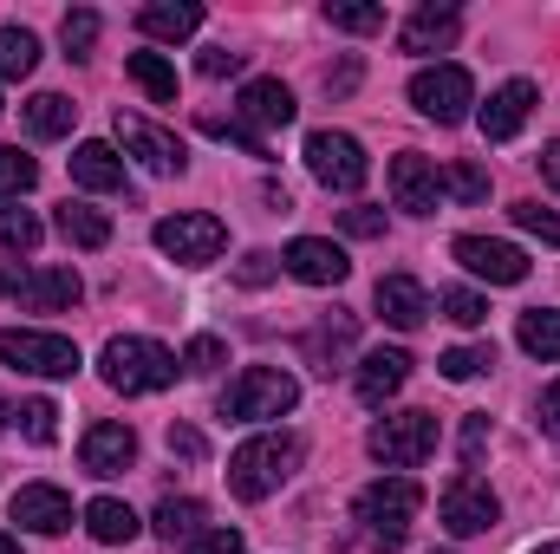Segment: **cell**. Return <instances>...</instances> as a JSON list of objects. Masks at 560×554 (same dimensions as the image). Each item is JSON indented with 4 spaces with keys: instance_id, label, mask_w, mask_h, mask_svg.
<instances>
[{
    "instance_id": "6da1fadb",
    "label": "cell",
    "mask_w": 560,
    "mask_h": 554,
    "mask_svg": "<svg viewBox=\"0 0 560 554\" xmlns=\"http://www.w3.org/2000/svg\"><path fill=\"white\" fill-rule=\"evenodd\" d=\"M98 372H105V385H112V392L143 399V392H163V385H176L183 359H176L170 346L143 339V333H118V339H105V353H98Z\"/></svg>"
},
{
    "instance_id": "7a4b0ae2",
    "label": "cell",
    "mask_w": 560,
    "mask_h": 554,
    "mask_svg": "<svg viewBox=\"0 0 560 554\" xmlns=\"http://www.w3.org/2000/svg\"><path fill=\"white\" fill-rule=\"evenodd\" d=\"M293 463H300V437H293V430L248 437V443L229 457V489H235L242 503H268L280 483L293 476Z\"/></svg>"
},
{
    "instance_id": "3957f363",
    "label": "cell",
    "mask_w": 560,
    "mask_h": 554,
    "mask_svg": "<svg viewBox=\"0 0 560 554\" xmlns=\"http://www.w3.org/2000/svg\"><path fill=\"white\" fill-rule=\"evenodd\" d=\"M418 509H423V489L411 476H378V483H365L359 503H352V516L365 522V535H372L378 549H405Z\"/></svg>"
},
{
    "instance_id": "277c9868",
    "label": "cell",
    "mask_w": 560,
    "mask_h": 554,
    "mask_svg": "<svg viewBox=\"0 0 560 554\" xmlns=\"http://www.w3.org/2000/svg\"><path fill=\"white\" fill-rule=\"evenodd\" d=\"M293 405H300V385L280 366H248L222 392V417H235V424H268V417H287Z\"/></svg>"
},
{
    "instance_id": "5b68a950",
    "label": "cell",
    "mask_w": 560,
    "mask_h": 554,
    "mask_svg": "<svg viewBox=\"0 0 560 554\" xmlns=\"http://www.w3.org/2000/svg\"><path fill=\"white\" fill-rule=\"evenodd\" d=\"M0 359L13 372H33V379H72L79 372V346L66 333H39V326H0Z\"/></svg>"
},
{
    "instance_id": "8992f818",
    "label": "cell",
    "mask_w": 560,
    "mask_h": 554,
    "mask_svg": "<svg viewBox=\"0 0 560 554\" xmlns=\"http://www.w3.org/2000/svg\"><path fill=\"white\" fill-rule=\"evenodd\" d=\"M436 516H443V529H450L456 542H469V535H489V529L502 522V503H495V489H489L476 470H456V476L443 483Z\"/></svg>"
},
{
    "instance_id": "52a82bcc",
    "label": "cell",
    "mask_w": 560,
    "mask_h": 554,
    "mask_svg": "<svg viewBox=\"0 0 560 554\" xmlns=\"http://www.w3.org/2000/svg\"><path fill=\"white\" fill-rule=\"evenodd\" d=\"M365 450L385 463V470H418L423 457L436 450V417L430 412H398V417H378L372 424V437H365Z\"/></svg>"
},
{
    "instance_id": "ba28073f",
    "label": "cell",
    "mask_w": 560,
    "mask_h": 554,
    "mask_svg": "<svg viewBox=\"0 0 560 554\" xmlns=\"http://www.w3.org/2000/svg\"><path fill=\"white\" fill-rule=\"evenodd\" d=\"M306 170H313V183L352 196V189L372 176V157H365V143L352 138V131H313V138H306Z\"/></svg>"
},
{
    "instance_id": "9c48e42d",
    "label": "cell",
    "mask_w": 560,
    "mask_h": 554,
    "mask_svg": "<svg viewBox=\"0 0 560 554\" xmlns=\"http://www.w3.org/2000/svg\"><path fill=\"white\" fill-rule=\"evenodd\" d=\"M222 242H229V229L215 216H202V209H183V216H163L156 222V249L170 262H183V268H209L222 255Z\"/></svg>"
},
{
    "instance_id": "30bf717a",
    "label": "cell",
    "mask_w": 560,
    "mask_h": 554,
    "mask_svg": "<svg viewBox=\"0 0 560 554\" xmlns=\"http://www.w3.org/2000/svg\"><path fill=\"white\" fill-rule=\"evenodd\" d=\"M411 105L423 118H436V125H463L469 105H476V79L463 66H423L411 79Z\"/></svg>"
},
{
    "instance_id": "8fae6325",
    "label": "cell",
    "mask_w": 560,
    "mask_h": 554,
    "mask_svg": "<svg viewBox=\"0 0 560 554\" xmlns=\"http://www.w3.org/2000/svg\"><path fill=\"white\" fill-rule=\"evenodd\" d=\"M112 131H118V143L138 157L143 170H156V176H183V170H189L183 138H170L163 125H150V118H138V112H118V118H112Z\"/></svg>"
},
{
    "instance_id": "7c38bea8",
    "label": "cell",
    "mask_w": 560,
    "mask_h": 554,
    "mask_svg": "<svg viewBox=\"0 0 560 554\" xmlns=\"http://www.w3.org/2000/svg\"><path fill=\"white\" fill-rule=\"evenodd\" d=\"M450 255L469 268L476 280H489V287H515V280H528V255L515 249V242H489V235H456L450 242Z\"/></svg>"
},
{
    "instance_id": "4fadbf2b",
    "label": "cell",
    "mask_w": 560,
    "mask_h": 554,
    "mask_svg": "<svg viewBox=\"0 0 560 554\" xmlns=\"http://www.w3.org/2000/svg\"><path fill=\"white\" fill-rule=\"evenodd\" d=\"M280 268H287L293 280H306V287H339V280L352 275L346 249H339V242H326V235H300V242H287Z\"/></svg>"
},
{
    "instance_id": "5bb4252c",
    "label": "cell",
    "mask_w": 560,
    "mask_h": 554,
    "mask_svg": "<svg viewBox=\"0 0 560 554\" xmlns=\"http://www.w3.org/2000/svg\"><path fill=\"white\" fill-rule=\"evenodd\" d=\"M392 203L411 209V216H436V203H443V170H436L430 157H418V150L392 157Z\"/></svg>"
},
{
    "instance_id": "9a60e30c",
    "label": "cell",
    "mask_w": 560,
    "mask_h": 554,
    "mask_svg": "<svg viewBox=\"0 0 560 554\" xmlns=\"http://www.w3.org/2000/svg\"><path fill=\"white\" fill-rule=\"evenodd\" d=\"M79 463H85L92 476H125V470L138 463V430H131V424H118V417L92 424V430H85V443H79Z\"/></svg>"
},
{
    "instance_id": "2e32d148",
    "label": "cell",
    "mask_w": 560,
    "mask_h": 554,
    "mask_svg": "<svg viewBox=\"0 0 560 554\" xmlns=\"http://www.w3.org/2000/svg\"><path fill=\"white\" fill-rule=\"evenodd\" d=\"M7 516H13L20 529H33V535H66V529H72V496L52 489V483H26V489H13Z\"/></svg>"
},
{
    "instance_id": "e0dca14e",
    "label": "cell",
    "mask_w": 560,
    "mask_h": 554,
    "mask_svg": "<svg viewBox=\"0 0 560 554\" xmlns=\"http://www.w3.org/2000/svg\"><path fill=\"white\" fill-rule=\"evenodd\" d=\"M235 118L261 138V131H287V125L300 118V105H293V92H287L280 79H248L242 99H235Z\"/></svg>"
},
{
    "instance_id": "ac0fdd59",
    "label": "cell",
    "mask_w": 560,
    "mask_h": 554,
    "mask_svg": "<svg viewBox=\"0 0 560 554\" xmlns=\"http://www.w3.org/2000/svg\"><path fill=\"white\" fill-rule=\"evenodd\" d=\"M535 99H541V92H535V79H509L502 92H489V105L476 112V125H482V138H489V143H509L515 131H522V125H528V112H535Z\"/></svg>"
},
{
    "instance_id": "d6986e66",
    "label": "cell",
    "mask_w": 560,
    "mask_h": 554,
    "mask_svg": "<svg viewBox=\"0 0 560 554\" xmlns=\"http://www.w3.org/2000/svg\"><path fill=\"white\" fill-rule=\"evenodd\" d=\"M79 293H85V280L72 275V268H33V275H13V300H20L26 313H66V307H79Z\"/></svg>"
},
{
    "instance_id": "ffe728a7",
    "label": "cell",
    "mask_w": 560,
    "mask_h": 554,
    "mask_svg": "<svg viewBox=\"0 0 560 554\" xmlns=\"http://www.w3.org/2000/svg\"><path fill=\"white\" fill-rule=\"evenodd\" d=\"M405 379H411V353L405 346H378V353H365L359 359V399L365 405H385V399H398L405 392Z\"/></svg>"
},
{
    "instance_id": "44dd1931",
    "label": "cell",
    "mask_w": 560,
    "mask_h": 554,
    "mask_svg": "<svg viewBox=\"0 0 560 554\" xmlns=\"http://www.w3.org/2000/svg\"><path fill=\"white\" fill-rule=\"evenodd\" d=\"M72 183H85V189H98V196H131V176H125V157L112 150V143H79L72 150Z\"/></svg>"
},
{
    "instance_id": "7402d4cb",
    "label": "cell",
    "mask_w": 560,
    "mask_h": 554,
    "mask_svg": "<svg viewBox=\"0 0 560 554\" xmlns=\"http://www.w3.org/2000/svg\"><path fill=\"white\" fill-rule=\"evenodd\" d=\"M378 313H385V326H398V333H418L423 320H430V293H423L411 275H385L378 280Z\"/></svg>"
},
{
    "instance_id": "603a6c76",
    "label": "cell",
    "mask_w": 560,
    "mask_h": 554,
    "mask_svg": "<svg viewBox=\"0 0 560 554\" xmlns=\"http://www.w3.org/2000/svg\"><path fill=\"white\" fill-rule=\"evenodd\" d=\"M456 33H463V13H456V7H436V0H430V7H418V13L405 20L398 46H405V53H443V46H450Z\"/></svg>"
},
{
    "instance_id": "cb8c5ba5",
    "label": "cell",
    "mask_w": 560,
    "mask_h": 554,
    "mask_svg": "<svg viewBox=\"0 0 560 554\" xmlns=\"http://www.w3.org/2000/svg\"><path fill=\"white\" fill-rule=\"evenodd\" d=\"M352 339H359V320H352V313H326V320L306 333V359L332 379V372H339V359L352 353Z\"/></svg>"
},
{
    "instance_id": "d4e9b609",
    "label": "cell",
    "mask_w": 560,
    "mask_h": 554,
    "mask_svg": "<svg viewBox=\"0 0 560 554\" xmlns=\"http://www.w3.org/2000/svg\"><path fill=\"white\" fill-rule=\"evenodd\" d=\"M52 229H59L72 249H105V242H112V216H105V209H92V203H59Z\"/></svg>"
},
{
    "instance_id": "484cf974",
    "label": "cell",
    "mask_w": 560,
    "mask_h": 554,
    "mask_svg": "<svg viewBox=\"0 0 560 554\" xmlns=\"http://www.w3.org/2000/svg\"><path fill=\"white\" fill-rule=\"evenodd\" d=\"M85 529H92V542H105V549H125V542H138V516H131V503H118V496H98V503H85Z\"/></svg>"
},
{
    "instance_id": "4316f807",
    "label": "cell",
    "mask_w": 560,
    "mask_h": 554,
    "mask_svg": "<svg viewBox=\"0 0 560 554\" xmlns=\"http://www.w3.org/2000/svg\"><path fill=\"white\" fill-rule=\"evenodd\" d=\"M138 26L150 39H189L196 26H202V7L196 0H156V7H143Z\"/></svg>"
},
{
    "instance_id": "83f0119b",
    "label": "cell",
    "mask_w": 560,
    "mask_h": 554,
    "mask_svg": "<svg viewBox=\"0 0 560 554\" xmlns=\"http://www.w3.org/2000/svg\"><path fill=\"white\" fill-rule=\"evenodd\" d=\"M202 522H209V509H202L196 496H163V503H156V535H163V542H196Z\"/></svg>"
},
{
    "instance_id": "f1b7e54d",
    "label": "cell",
    "mask_w": 560,
    "mask_h": 554,
    "mask_svg": "<svg viewBox=\"0 0 560 554\" xmlns=\"http://www.w3.org/2000/svg\"><path fill=\"white\" fill-rule=\"evenodd\" d=\"M72 118H79V105H72L66 92H39V99H26V131H33V138H66Z\"/></svg>"
},
{
    "instance_id": "f546056e",
    "label": "cell",
    "mask_w": 560,
    "mask_h": 554,
    "mask_svg": "<svg viewBox=\"0 0 560 554\" xmlns=\"http://www.w3.org/2000/svg\"><path fill=\"white\" fill-rule=\"evenodd\" d=\"M515 339H522V353H535V359H560V313L555 307H528V313L515 320Z\"/></svg>"
},
{
    "instance_id": "4dcf8cb0",
    "label": "cell",
    "mask_w": 560,
    "mask_h": 554,
    "mask_svg": "<svg viewBox=\"0 0 560 554\" xmlns=\"http://www.w3.org/2000/svg\"><path fill=\"white\" fill-rule=\"evenodd\" d=\"M125 72L138 79L156 105H176V66H170L163 53H131V59H125Z\"/></svg>"
},
{
    "instance_id": "1f68e13d",
    "label": "cell",
    "mask_w": 560,
    "mask_h": 554,
    "mask_svg": "<svg viewBox=\"0 0 560 554\" xmlns=\"http://www.w3.org/2000/svg\"><path fill=\"white\" fill-rule=\"evenodd\" d=\"M39 66V39L26 26H0V79H26Z\"/></svg>"
},
{
    "instance_id": "d6a6232c",
    "label": "cell",
    "mask_w": 560,
    "mask_h": 554,
    "mask_svg": "<svg viewBox=\"0 0 560 554\" xmlns=\"http://www.w3.org/2000/svg\"><path fill=\"white\" fill-rule=\"evenodd\" d=\"M196 125H202V138H215V143H235L242 157H261V163H268V138H255V131H248L242 118H222V112H202Z\"/></svg>"
},
{
    "instance_id": "836d02e7",
    "label": "cell",
    "mask_w": 560,
    "mask_h": 554,
    "mask_svg": "<svg viewBox=\"0 0 560 554\" xmlns=\"http://www.w3.org/2000/svg\"><path fill=\"white\" fill-rule=\"evenodd\" d=\"M39 216L33 209H0V255H33L39 249Z\"/></svg>"
},
{
    "instance_id": "e575fe53",
    "label": "cell",
    "mask_w": 560,
    "mask_h": 554,
    "mask_svg": "<svg viewBox=\"0 0 560 554\" xmlns=\"http://www.w3.org/2000/svg\"><path fill=\"white\" fill-rule=\"evenodd\" d=\"M509 222H515V229H528V235H541L548 249H560V209H548V203L522 196V203H509Z\"/></svg>"
},
{
    "instance_id": "d590c367",
    "label": "cell",
    "mask_w": 560,
    "mask_h": 554,
    "mask_svg": "<svg viewBox=\"0 0 560 554\" xmlns=\"http://www.w3.org/2000/svg\"><path fill=\"white\" fill-rule=\"evenodd\" d=\"M436 366H443V379L469 385V379H482V372L495 366V346H450V353H443Z\"/></svg>"
},
{
    "instance_id": "8d00e7d4",
    "label": "cell",
    "mask_w": 560,
    "mask_h": 554,
    "mask_svg": "<svg viewBox=\"0 0 560 554\" xmlns=\"http://www.w3.org/2000/svg\"><path fill=\"white\" fill-rule=\"evenodd\" d=\"M33 183H39V163L20 143H0V196H26Z\"/></svg>"
},
{
    "instance_id": "74e56055",
    "label": "cell",
    "mask_w": 560,
    "mask_h": 554,
    "mask_svg": "<svg viewBox=\"0 0 560 554\" xmlns=\"http://www.w3.org/2000/svg\"><path fill=\"white\" fill-rule=\"evenodd\" d=\"M436 307H443V320H456V326H482V320H489V300L469 293V287H443Z\"/></svg>"
},
{
    "instance_id": "f35d334b",
    "label": "cell",
    "mask_w": 560,
    "mask_h": 554,
    "mask_svg": "<svg viewBox=\"0 0 560 554\" xmlns=\"http://www.w3.org/2000/svg\"><path fill=\"white\" fill-rule=\"evenodd\" d=\"M13 417H20L26 443H52V437H59V405H52V399H26Z\"/></svg>"
},
{
    "instance_id": "ab89813d",
    "label": "cell",
    "mask_w": 560,
    "mask_h": 554,
    "mask_svg": "<svg viewBox=\"0 0 560 554\" xmlns=\"http://www.w3.org/2000/svg\"><path fill=\"white\" fill-rule=\"evenodd\" d=\"M443 189H450L456 203H482V196H489V170H482V163H450V170H443Z\"/></svg>"
},
{
    "instance_id": "60d3db41",
    "label": "cell",
    "mask_w": 560,
    "mask_h": 554,
    "mask_svg": "<svg viewBox=\"0 0 560 554\" xmlns=\"http://www.w3.org/2000/svg\"><path fill=\"white\" fill-rule=\"evenodd\" d=\"M59 39H66V53H72V59H85V53L98 46V13H92V7H79V13H66V26H59Z\"/></svg>"
},
{
    "instance_id": "b9f144b4",
    "label": "cell",
    "mask_w": 560,
    "mask_h": 554,
    "mask_svg": "<svg viewBox=\"0 0 560 554\" xmlns=\"http://www.w3.org/2000/svg\"><path fill=\"white\" fill-rule=\"evenodd\" d=\"M326 20H332L339 33H378V26H385V7H346V0H332Z\"/></svg>"
},
{
    "instance_id": "7bdbcfd3",
    "label": "cell",
    "mask_w": 560,
    "mask_h": 554,
    "mask_svg": "<svg viewBox=\"0 0 560 554\" xmlns=\"http://www.w3.org/2000/svg\"><path fill=\"white\" fill-rule=\"evenodd\" d=\"M275 275H280V255H268V249H248V255L235 262V280H242V287H268Z\"/></svg>"
},
{
    "instance_id": "ee69618b",
    "label": "cell",
    "mask_w": 560,
    "mask_h": 554,
    "mask_svg": "<svg viewBox=\"0 0 560 554\" xmlns=\"http://www.w3.org/2000/svg\"><path fill=\"white\" fill-rule=\"evenodd\" d=\"M222 359H229V353H222V339H215V333H202V339H189V346H183V372H215Z\"/></svg>"
},
{
    "instance_id": "f6af8a7d",
    "label": "cell",
    "mask_w": 560,
    "mask_h": 554,
    "mask_svg": "<svg viewBox=\"0 0 560 554\" xmlns=\"http://www.w3.org/2000/svg\"><path fill=\"white\" fill-rule=\"evenodd\" d=\"M189 554H248V542H242V529H202Z\"/></svg>"
},
{
    "instance_id": "bcb514c9",
    "label": "cell",
    "mask_w": 560,
    "mask_h": 554,
    "mask_svg": "<svg viewBox=\"0 0 560 554\" xmlns=\"http://www.w3.org/2000/svg\"><path fill=\"white\" fill-rule=\"evenodd\" d=\"M339 229H346V235H359V242H372V235H385V209H365V203H359V209H346V216H339Z\"/></svg>"
},
{
    "instance_id": "7dc6e473",
    "label": "cell",
    "mask_w": 560,
    "mask_h": 554,
    "mask_svg": "<svg viewBox=\"0 0 560 554\" xmlns=\"http://www.w3.org/2000/svg\"><path fill=\"white\" fill-rule=\"evenodd\" d=\"M482 450H489V417L476 412L469 424H463V470H476V463H482Z\"/></svg>"
},
{
    "instance_id": "c3c4849f",
    "label": "cell",
    "mask_w": 560,
    "mask_h": 554,
    "mask_svg": "<svg viewBox=\"0 0 560 554\" xmlns=\"http://www.w3.org/2000/svg\"><path fill=\"white\" fill-rule=\"evenodd\" d=\"M242 59H248V53H229V46H209V53H202L196 66H202V79H229V72H242Z\"/></svg>"
},
{
    "instance_id": "681fc988",
    "label": "cell",
    "mask_w": 560,
    "mask_h": 554,
    "mask_svg": "<svg viewBox=\"0 0 560 554\" xmlns=\"http://www.w3.org/2000/svg\"><path fill=\"white\" fill-rule=\"evenodd\" d=\"M170 450H176V457H189V463H196V457H202V450H209V443H202V430H196V424H170Z\"/></svg>"
},
{
    "instance_id": "f907efd6",
    "label": "cell",
    "mask_w": 560,
    "mask_h": 554,
    "mask_svg": "<svg viewBox=\"0 0 560 554\" xmlns=\"http://www.w3.org/2000/svg\"><path fill=\"white\" fill-rule=\"evenodd\" d=\"M535 424H541L548 437H560V379L548 385V392H541V412H535Z\"/></svg>"
},
{
    "instance_id": "816d5d0a",
    "label": "cell",
    "mask_w": 560,
    "mask_h": 554,
    "mask_svg": "<svg viewBox=\"0 0 560 554\" xmlns=\"http://www.w3.org/2000/svg\"><path fill=\"white\" fill-rule=\"evenodd\" d=\"M352 85H359V59H346L339 72H326V92H332V99H339V92H352Z\"/></svg>"
},
{
    "instance_id": "f5cc1de1",
    "label": "cell",
    "mask_w": 560,
    "mask_h": 554,
    "mask_svg": "<svg viewBox=\"0 0 560 554\" xmlns=\"http://www.w3.org/2000/svg\"><path fill=\"white\" fill-rule=\"evenodd\" d=\"M541 176H548V183L560 189V138L548 143V150H541Z\"/></svg>"
},
{
    "instance_id": "db71d44e",
    "label": "cell",
    "mask_w": 560,
    "mask_h": 554,
    "mask_svg": "<svg viewBox=\"0 0 560 554\" xmlns=\"http://www.w3.org/2000/svg\"><path fill=\"white\" fill-rule=\"evenodd\" d=\"M0 554H20V542H13V535H0Z\"/></svg>"
},
{
    "instance_id": "11a10c76",
    "label": "cell",
    "mask_w": 560,
    "mask_h": 554,
    "mask_svg": "<svg viewBox=\"0 0 560 554\" xmlns=\"http://www.w3.org/2000/svg\"><path fill=\"white\" fill-rule=\"evenodd\" d=\"M7 417H13V405H7V399H0V430H7Z\"/></svg>"
},
{
    "instance_id": "9f6ffc18",
    "label": "cell",
    "mask_w": 560,
    "mask_h": 554,
    "mask_svg": "<svg viewBox=\"0 0 560 554\" xmlns=\"http://www.w3.org/2000/svg\"><path fill=\"white\" fill-rule=\"evenodd\" d=\"M535 554H560V542H541V549H535Z\"/></svg>"
},
{
    "instance_id": "6f0895ef",
    "label": "cell",
    "mask_w": 560,
    "mask_h": 554,
    "mask_svg": "<svg viewBox=\"0 0 560 554\" xmlns=\"http://www.w3.org/2000/svg\"><path fill=\"white\" fill-rule=\"evenodd\" d=\"M430 554H456V549H430Z\"/></svg>"
}]
</instances>
